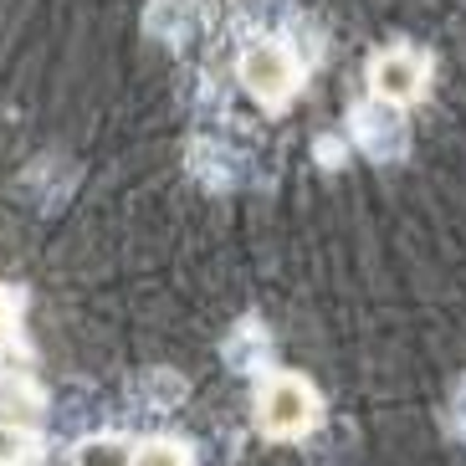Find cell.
I'll list each match as a JSON object with an SVG mask.
<instances>
[{"label":"cell","instance_id":"8fae6325","mask_svg":"<svg viewBox=\"0 0 466 466\" xmlns=\"http://www.w3.org/2000/svg\"><path fill=\"white\" fill-rule=\"evenodd\" d=\"M15 343V302H11V292H0V354Z\"/></svg>","mask_w":466,"mask_h":466},{"label":"cell","instance_id":"5b68a950","mask_svg":"<svg viewBox=\"0 0 466 466\" xmlns=\"http://www.w3.org/2000/svg\"><path fill=\"white\" fill-rule=\"evenodd\" d=\"M134 405L138 410H149V415H159V410H175L179 400H185V380H179L175 370H144L134 380Z\"/></svg>","mask_w":466,"mask_h":466},{"label":"cell","instance_id":"6da1fadb","mask_svg":"<svg viewBox=\"0 0 466 466\" xmlns=\"http://www.w3.org/2000/svg\"><path fill=\"white\" fill-rule=\"evenodd\" d=\"M318 425V395L302 374H272L257 395V431L267 441H302Z\"/></svg>","mask_w":466,"mask_h":466},{"label":"cell","instance_id":"7c38bea8","mask_svg":"<svg viewBox=\"0 0 466 466\" xmlns=\"http://www.w3.org/2000/svg\"><path fill=\"white\" fill-rule=\"evenodd\" d=\"M456 420L466 425V384H461V395H456Z\"/></svg>","mask_w":466,"mask_h":466},{"label":"cell","instance_id":"277c9868","mask_svg":"<svg viewBox=\"0 0 466 466\" xmlns=\"http://www.w3.org/2000/svg\"><path fill=\"white\" fill-rule=\"evenodd\" d=\"M0 425H15L26 436L42 425V390L31 380H0Z\"/></svg>","mask_w":466,"mask_h":466},{"label":"cell","instance_id":"ba28073f","mask_svg":"<svg viewBox=\"0 0 466 466\" xmlns=\"http://www.w3.org/2000/svg\"><path fill=\"white\" fill-rule=\"evenodd\" d=\"M226 359H231V370H261L272 359V343H267V333L257 323H241L231 333V343H226Z\"/></svg>","mask_w":466,"mask_h":466},{"label":"cell","instance_id":"8992f818","mask_svg":"<svg viewBox=\"0 0 466 466\" xmlns=\"http://www.w3.org/2000/svg\"><path fill=\"white\" fill-rule=\"evenodd\" d=\"M195 21H200V5H195V0H154L149 5V31L154 36H165V42L190 36Z\"/></svg>","mask_w":466,"mask_h":466},{"label":"cell","instance_id":"4fadbf2b","mask_svg":"<svg viewBox=\"0 0 466 466\" xmlns=\"http://www.w3.org/2000/svg\"><path fill=\"white\" fill-rule=\"evenodd\" d=\"M0 380H5V370H0Z\"/></svg>","mask_w":466,"mask_h":466},{"label":"cell","instance_id":"52a82bcc","mask_svg":"<svg viewBox=\"0 0 466 466\" xmlns=\"http://www.w3.org/2000/svg\"><path fill=\"white\" fill-rule=\"evenodd\" d=\"M72 466H134V446L124 436H87L77 441Z\"/></svg>","mask_w":466,"mask_h":466},{"label":"cell","instance_id":"3957f363","mask_svg":"<svg viewBox=\"0 0 466 466\" xmlns=\"http://www.w3.org/2000/svg\"><path fill=\"white\" fill-rule=\"evenodd\" d=\"M370 87H374V103L410 108L431 87V56L415 52V46H384L370 62Z\"/></svg>","mask_w":466,"mask_h":466},{"label":"cell","instance_id":"9c48e42d","mask_svg":"<svg viewBox=\"0 0 466 466\" xmlns=\"http://www.w3.org/2000/svg\"><path fill=\"white\" fill-rule=\"evenodd\" d=\"M134 466H190V451H185L179 441L154 436V441H144V446H134Z\"/></svg>","mask_w":466,"mask_h":466},{"label":"cell","instance_id":"30bf717a","mask_svg":"<svg viewBox=\"0 0 466 466\" xmlns=\"http://www.w3.org/2000/svg\"><path fill=\"white\" fill-rule=\"evenodd\" d=\"M36 456V441L15 425H0V466H26Z\"/></svg>","mask_w":466,"mask_h":466},{"label":"cell","instance_id":"7a4b0ae2","mask_svg":"<svg viewBox=\"0 0 466 466\" xmlns=\"http://www.w3.org/2000/svg\"><path fill=\"white\" fill-rule=\"evenodd\" d=\"M298 77H302L298 52L288 42H272V36L241 46V56H236V83L247 87L261 108H282L298 93Z\"/></svg>","mask_w":466,"mask_h":466}]
</instances>
